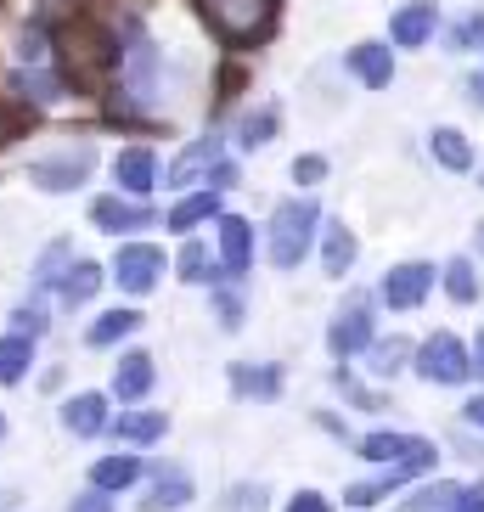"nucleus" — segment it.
Returning a JSON list of instances; mask_svg holds the SVG:
<instances>
[{"label": "nucleus", "mask_w": 484, "mask_h": 512, "mask_svg": "<svg viewBox=\"0 0 484 512\" xmlns=\"http://www.w3.org/2000/svg\"><path fill=\"white\" fill-rule=\"evenodd\" d=\"M197 6L226 46H259L276 29V0H197Z\"/></svg>", "instance_id": "1"}, {"label": "nucleus", "mask_w": 484, "mask_h": 512, "mask_svg": "<svg viewBox=\"0 0 484 512\" xmlns=\"http://www.w3.org/2000/svg\"><path fill=\"white\" fill-rule=\"evenodd\" d=\"M310 237H316V203H276L271 214V265L276 271H293L304 259V248H310Z\"/></svg>", "instance_id": "2"}, {"label": "nucleus", "mask_w": 484, "mask_h": 512, "mask_svg": "<svg viewBox=\"0 0 484 512\" xmlns=\"http://www.w3.org/2000/svg\"><path fill=\"white\" fill-rule=\"evenodd\" d=\"M91 169H96V152L91 147H68V152H57V158H34L29 181L40 186V192H74V186H85Z\"/></svg>", "instance_id": "3"}, {"label": "nucleus", "mask_w": 484, "mask_h": 512, "mask_svg": "<svg viewBox=\"0 0 484 512\" xmlns=\"http://www.w3.org/2000/svg\"><path fill=\"white\" fill-rule=\"evenodd\" d=\"M417 372H423L428 383H462V377L473 372L462 338H451V332H434V338L423 344V355H417Z\"/></svg>", "instance_id": "4"}, {"label": "nucleus", "mask_w": 484, "mask_h": 512, "mask_svg": "<svg viewBox=\"0 0 484 512\" xmlns=\"http://www.w3.org/2000/svg\"><path fill=\"white\" fill-rule=\"evenodd\" d=\"M158 276H164V254H158L152 242H130V248H119V259H113V282H119L124 293H152Z\"/></svg>", "instance_id": "5"}, {"label": "nucleus", "mask_w": 484, "mask_h": 512, "mask_svg": "<svg viewBox=\"0 0 484 512\" xmlns=\"http://www.w3.org/2000/svg\"><path fill=\"white\" fill-rule=\"evenodd\" d=\"M434 293V265H394L383 276V304L389 310H417Z\"/></svg>", "instance_id": "6"}, {"label": "nucleus", "mask_w": 484, "mask_h": 512, "mask_svg": "<svg viewBox=\"0 0 484 512\" xmlns=\"http://www.w3.org/2000/svg\"><path fill=\"white\" fill-rule=\"evenodd\" d=\"M361 456L366 462H439V451L417 434H366Z\"/></svg>", "instance_id": "7"}, {"label": "nucleus", "mask_w": 484, "mask_h": 512, "mask_svg": "<svg viewBox=\"0 0 484 512\" xmlns=\"http://www.w3.org/2000/svg\"><path fill=\"white\" fill-rule=\"evenodd\" d=\"M372 316H366V304H349L344 316L333 321V332H327V349H333V355H361L366 344H372Z\"/></svg>", "instance_id": "8"}, {"label": "nucleus", "mask_w": 484, "mask_h": 512, "mask_svg": "<svg viewBox=\"0 0 484 512\" xmlns=\"http://www.w3.org/2000/svg\"><path fill=\"white\" fill-rule=\"evenodd\" d=\"M434 34H439V12L428 0H411V6L394 12V46H428Z\"/></svg>", "instance_id": "9"}, {"label": "nucleus", "mask_w": 484, "mask_h": 512, "mask_svg": "<svg viewBox=\"0 0 484 512\" xmlns=\"http://www.w3.org/2000/svg\"><path fill=\"white\" fill-rule=\"evenodd\" d=\"M220 265H226V276H248V265H254V226L248 220H220Z\"/></svg>", "instance_id": "10"}, {"label": "nucleus", "mask_w": 484, "mask_h": 512, "mask_svg": "<svg viewBox=\"0 0 484 512\" xmlns=\"http://www.w3.org/2000/svg\"><path fill=\"white\" fill-rule=\"evenodd\" d=\"M158 175H164V164L152 158V147H130V152H119V186H124V192L147 197L152 186H158Z\"/></svg>", "instance_id": "11"}, {"label": "nucleus", "mask_w": 484, "mask_h": 512, "mask_svg": "<svg viewBox=\"0 0 484 512\" xmlns=\"http://www.w3.org/2000/svg\"><path fill=\"white\" fill-rule=\"evenodd\" d=\"M214 169H220V141H197V147H186L181 158H175V169H169V175H175V186H209V175Z\"/></svg>", "instance_id": "12"}, {"label": "nucleus", "mask_w": 484, "mask_h": 512, "mask_svg": "<svg viewBox=\"0 0 484 512\" xmlns=\"http://www.w3.org/2000/svg\"><path fill=\"white\" fill-rule=\"evenodd\" d=\"M62 422H68V434L96 439L107 428V400H102V394H79V400H68V406H62Z\"/></svg>", "instance_id": "13"}, {"label": "nucleus", "mask_w": 484, "mask_h": 512, "mask_svg": "<svg viewBox=\"0 0 484 512\" xmlns=\"http://www.w3.org/2000/svg\"><path fill=\"white\" fill-rule=\"evenodd\" d=\"M124 62H130V96H136V102H152V96H158V46L136 40Z\"/></svg>", "instance_id": "14"}, {"label": "nucleus", "mask_w": 484, "mask_h": 512, "mask_svg": "<svg viewBox=\"0 0 484 512\" xmlns=\"http://www.w3.org/2000/svg\"><path fill=\"white\" fill-rule=\"evenodd\" d=\"M91 214H96V226H107V231H147L152 226V209L124 203V197H102Z\"/></svg>", "instance_id": "15"}, {"label": "nucleus", "mask_w": 484, "mask_h": 512, "mask_svg": "<svg viewBox=\"0 0 484 512\" xmlns=\"http://www.w3.org/2000/svg\"><path fill=\"white\" fill-rule=\"evenodd\" d=\"M29 366H34V338H29V332L0 338V383H23Z\"/></svg>", "instance_id": "16"}, {"label": "nucleus", "mask_w": 484, "mask_h": 512, "mask_svg": "<svg viewBox=\"0 0 484 512\" xmlns=\"http://www.w3.org/2000/svg\"><path fill=\"white\" fill-rule=\"evenodd\" d=\"M349 68H355L361 85H372V91H383V85L394 79V57L383 46H355V51H349Z\"/></svg>", "instance_id": "17"}, {"label": "nucleus", "mask_w": 484, "mask_h": 512, "mask_svg": "<svg viewBox=\"0 0 484 512\" xmlns=\"http://www.w3.org/2000/svg\"><path fill=\"white\" fill-rule=\"evenodd\" d=\"M136 479H141L136 456H102V462L91 467V484H96V490H107V496H113V490H124V484H136Z\"/></svg>", "instance_id": "18"}, {"label": "nucleus", "mask_w": 484, "mask_h": 512, "mask_svg": "<svg viewBox=\"0 0 484 512\" xmlns=\"http://www.w3.org/2000/svg\"><path fill=\"white\" fill-rule=\"evenodd\" d=\"M321 265H327V276H344L349 265H355V237H349L344 226L321 231Z\"/></svg>", "instance_id": "19"}, {"label": "nucleus", "mask_w": 484, "mask_h": 512, "mask_svg": "<svg viewBox=\"0 0 484 512\" xmlns=\"http://www.w3.org/2000/svg\"><path fill=\"white\" fill-rule=\"evenodd\" d=\"M113 389H119V400H141V394L152 389V355H124Z\"/></svg>", "instance_id": "20"}, {"label": "nucleus", "mask_w": 484, "mask_h": 512, "mask_svg": "<svg viewBox=\"0 0 484 512\" xmlns=\"http://www.w3.org/2000/svg\"><path fill=\"white\" fill-rule=\"evenodd\" d=\"M214 209H220V192H214V186H209V192H192L186 203H175V209H169V226H175V231H192L197 220H209Z\"/></svg>", "instance_id": "21"}, {"label": "nucleus", "mask_w": 484, "mask_h": 512, "mask_svg": "<svg viewBox=\"0 0 484 512\" xmlns=\"http://www.w3.org/2000/svg\"><path fill=\"white\" fill-rule=\"evenodd\" d=\"M231 389L254 394V400H271L276 394V366H231Z\"/></svg>", "instance_id": "22"}, {"label": "nucleus", "mask_w": 484, "mask_h": 512, "mask_svg": "<svg viewBox=\"0 0 484 512\" xmlns=\"http://www.w3.org/2000/svg\"><path fill=\"white\" fill-rule=\"evenodd\" d=\"M96 287H102V271H96V265H74V271L62 276V287H57V299L68 304V310H74V304H85V299H91Z\"/></svg>", "instance_id": "23"}, {"label": "nucleus", "mask_w": 484, "mask_h": 512, "mask_svg": "<svg viewBox=\"0 0 484 512\" xmlns=\"http://www.w3.org/2000/svg\"><path fill=\"white\" fill-rule=\"evenodd\" d=\"M119 434L136 439V445H152V439L169 434V417H164V411H130V417L119 422Z\"/></svg>", "instance_id": "24"}, {"label": "nucleus", "mask_w": 484, "mask_h": 512, "mask_svg": "<svg viewBox=\"0 0 484 512\" xmlns=\"http://www.w3.org/2000/svg\"><path fill=\"white\" fill-rule=\"evenodd\" d=\"M136 327H141L136 310H107V316L91 327V344H96V349H107V344H119V338H130Z\"/></svg>", "instance_id": "25"}, {"label": "nucleus", "mask_w": 484, "mask_h": 512, "mask_svg": "<svg viewBox=\"0 0 484 512\" xmlns=\"http://www.w3.org/2000/svg\"><path fill=\"white\" fill-rule=\"evenodd\" d=\"M147 496H152V507H186L192 501V484L181 479V473H152V484H147Z\"/></svg>", "instance_id": "26"}, {"label": "nucleus", "mask_w": 484, "mask_h": 512, "mask_svg": "<svg viewBox=\"0 0 484 512\" xmlns=\"http://www.w3.org/2000/svg\"><path fill=\"white\" fill-rule=\"evenodd\" d=\"M434 158L445 169H473V147L456 136V130H434Z\"/></svg>", "instance_id": "27"}, {"label": "nucleus", "mask_w": 484, "mask_h": 512, "mask_svg": "<svg viewBox=\"0 0 484 512\" xmlns=\"http://www.w3.org/2000/svg\"><path fill=\"white\" fill-rule=\"evenodd\" d=\"M271 136H276V113H242V119H237V141H242L248 152L265 147Z\"/></svg>", "instance_id": "28"}, {"label": "nucleus", "mask_w": 484, "mask_h": 512, "mask_svg": "<svg viewBox=\"0 0 484 512\" xmlns=\"http://www.w3.org/2000/svg\"><path fill=\"white\" fill-rule=\"evenodd\" d=\"M445 293H451L456 304H473V299H479V276H473L468 259H456L451 271H445Z\"/></svg>", "instance_id": "29"}, {"label": "nucleus", "mask_w": 484, "mask_h": 512, "mask_svg": "<svg viewBox=\"0 0 484 512\" xmlns=\"http://www.w3.org/2000/svg\"><path fill=\"white\" fill-rule=\"evenodd\" d=\"M12 91L29 96V102H57L62 85H57V79H46V74H29V68H23V74H12Z\"/></svg>", "instance_id": "30"}, {"label": "nucleus", "mask_w": 484, "mask_h": 512, "mask_svg": "<svg viewBox=\"0 0 484 512\" xmlns=\"http://www.w3.org/2000/svg\"><path fill=\"white\" fill-rule=\"evenodd\" d=\"M406 507H423V512H439V507H462V484H428V490H417V496H411Z\"/></svg>", "instance_id": "31"}, {"label": "nucleus", "mask_w": 484, "mask_h": 512, "mask_svg": "<svg viewBox=\"0 0 484 512\" xmlns=\"http://www.w3.org/2000/svg\"><path fill=\"white\" fill-rule=\"evenodd\" d=\"M406 355H411V344H400V338H383V344H372V372H378V377H394Z\"/></svg>", "instance_id": "32"}, {"label": "nucleus", "mask_w": 484, "mask_h": 512, "mask_svg": "<svg viewBox=\"0 0 484 512\" xmlns=\"http://www.w3.org/2000/svg\"><path fill=\"white\" fill-rule=\"evenodd\" d=\"M181 276H186V282H220V276H214V259L203 254L197 242H186V248H181Z\"/></svg>", "instance_id": "33"}, {"label": "nucleus", "mask_w": 484, "mask_h": 512, "mask_svg": "<svg viewBox=\"0 0 484 512\" xmlns=\"http://www.w3.org/2000/svg\"><path fill=\"white\" fill-rule=\"evenodd\" d=\"M451 46H456V51L484 46V12H479V17H468V23H456V29H451Z\"/></svg>", "instance_id": "34"}, {"label": "nucleus", "mask_w": 484, "mask_h": 512, "mask_svg": "<svg viewBox=\"0 0 484 512\" xmlns=\"http://www.w3.org/2000/svg\"><path fill=\"white\" fill-rule=\"evenodd\" d=\"M12 332H46V310H40V304H23V310H12Z\"/></svg>", "instance_id": "35"}, {"label": "nucleus", "mask_w": 484, "mask_h": 512, "mask_svg": "<svg viewBox=\"0 0 484 512\" xmlns=\"http://www.w3.org/2000/svg\"><path fill=\"white\" fill-rule=\"evenodd\" d=\"M214 316H220V327H242V304H237V293H220V299H214Z\"/></svg>", "instance_id": "36"}, {"label": "nucleus", "mask_w": 484, "mask_h": 512, "mask_svg": "<svg viewBox=\"0 0 484 512\" xmlns=\"http://www.w3.org/2000/svg\"><path fill=\"white\" fill-rule=\"evenodd\" d=\"M17 57H23V62H46V34L29 29V34H23V51H17Z\"/></svg>", "instance_id": "37"}, {"label": "nucleus", "mask_w": 484, "mask_h": 512, "mask_svg": "<svg viewBox=\"0 0 484 512\" xmlns=\"http://www.w3.org/2000/svg\"><path fill=\"white\" fill-rule=\"evenodd\" d=\"M293 175H299L304 186H316L321 175H327V164H321V158H299V169H293Z\"/></svg>", "instance_id": "38"}, {"label": "nucleus", "mask_w": 484, "mask_h": 512, "mask_svg": "<svg viewBox=\"0 0 484 512\" xmlns=\"http://www.w3.org/2000/svg\"><path fill=\"white\" fill-rule=\"evenodd\" d=\"M462 512H484V479L479 484H462Z\"/></svg>", "instance_id": "39"}, {"label": "nucleus", "mask_w": 484, "mask_h": 512, "mask_svg": "<svg viewBox=\"0 0 484 512\" xmlns=\"http://www.w3.org/2000/svg\"><path fill=\"white\" fill-rule=\"evenodd\" d=\"M288 507H293V512H321V507H327V501H321L316 490H299V496H293Z\"/></svg>", "instance_id": "40"}, {"label": "nucleus", "mask_w": 484, "mask_h": 512, "mask_svg": "<svg viewBox=\"0 0 484 512\" xmlns=\"http://www.w3.org/2000/svg\"><path fill=\"white\" fill-rule=\"evenodd\" d=\"M74 507H85V512H96V507H107V501H102V490H85V496H79V501H74Z\"/></svg>", "instance_id": "41"}, {"label": "nucleus", "mask_w": 484, "mask_h": 512, "mask_svg": "<svg viewBox=\"0 0 484 512\" xmlns=\"http://www.w3.org/2000/svg\"><path fill=\"white\" fill-rule=\"evenodd\" d=\"M468 422H473V428H484V394H479V400H468Z\"/></svg>", "instance_id": "42"}, {"label": "nucleus", "mask_w": 484, "mask_h": 512, "mask_svg": "<svg viewBox=\"0 0 484 512\" xmlns=\"http://www.w3.org/2000/svg\"><path fill=\"white\" fill-rule=\"evenodd\" d=\"M473 372L484 377V332H479V361H473Z\"/></svg>", "instance_id": "43"}, {"label": "nucleus", "mask_w": 484, "mask_h": 512, "mask_svg": "<svg viewBox=\"0 0 484 512\" xmlns=\"http://www.w3.org/2000/svg\"><path fill=\"white\" fill-rule=\"evenodd\" d=\"M0 434H6V417H0Z\"/></svg>", "instance_id": "44"}, {"label": "nucleus", "mask_w": 484, "mask_h": 512, "mask_svg": "<svg viewBox=\"0 0 484 512\" xmlns=\"http://www.w3.org/2000/svg\"><path fill=\"white\" fill-rule=\"evenodd\" d=\"M479 248H484V237H479Z\"/></svg>", "instance_id": "45"}]
</instances>
